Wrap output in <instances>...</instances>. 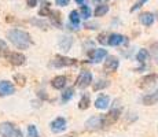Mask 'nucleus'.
Instances as JSON below:
<instances>
[{
  "label": "nucleus",
  "mask_w": 158,
  "mask_h": 137,
  "mask_svg": "<svg viewBox=\"0 0 158 137\" xmlns=\"http://www.w3.org/2000/svg\"><path fill=\"white\" fill-rule=\"evenodd\" d=\"M7 38L10 40L18 50H26L32 45V38L30 34L21 29H11L7 32Z\"/></svg>",
  "instance_id": "1"
},
{
  "label": "nucleus",
  "mask_w": 158,
  "mask_h": 137,
  "mask_svg": "<svg viewBox=\"0 0 158 137\" xmlns=\"http://www.w3.org/2000/svg\"><path fill=\"white\" fill-rule=\"evenodd\" d=\"M0 135L3 137H23L22 132L14 126L11 122L0 123Z\"/></svg>",
  "instance_id": "2"
},
{
  "label": "nucleus",
  "mask_w": 158,
  "mask_h": 137,
  "mask_svg": "<svg viewBox=\"0 0 158 137\" xmlns=\"http://www.w3.org/2000/svg\"><path fill=\"white\" fill-rule=\"evenodd\" d=\"M76 63H77L76 59L58 55V56H55V59L50 63V66H52V67H69V66H74Z\"/></svg>",
  "instance_id": "3"
},
{
  "label": "nucleus",
  "mask_w": 158,
  "mask_h": 137,
  "mask_svg": "<svg viewBox=\"0 0 158 137\" xmlns=\"http://www.w3.org/2000/svg\"><path fill=\"white\" fill-rule=\"evenodd\" d=\"M4 56H6V59L14 66H22L23 63L26 62V56L21 52H8L7 51V52L4 54Z\"/></svg>",
  "instance_id": "4"
},
{
  "label": "nucleus",
  "mask_w": 158,
  "mask_h": 137,
  "mask_svg": "<svg viewBox=\"0 0 158 137\" xmlns=\"http://www.w3.org/2000/svg\"><path fill=\"white\" fill-rule=\"evenodd\" d=\"M120 114H121V108H117V107L111 108L105 117H102L103 126H110V125H113L114 122H117V119L120 118Z\"/></svg>",
  "instance_id": "5"
},
{
  "label": "nucleus",
  "mask_w": 158,
  "mask_h": 137,
  "mask_svg": "<svg viewBox=\"0 0 158 137\" xmlns=\"http://www.w3.org/2000/svg\"><path fill=\"white\" fill-rule=\"evenodd\" d=\"M92 84V74H91L89 71H81L80 75L77 77V81H76V85H77L78 88H81V89H84V88H88L89 85Z\"/></svg>",
  "instance_id": "6"
},
{
  "label": "nucleus",
  "mask_w": 158,
  "mask_h": 137,
  "mask_svg": "<svg viewBox=\"0 0 158 137\" xmlns=\"http://www.w3.org/2000/svg\"><path fill=\"white\" fill-rule=\"evenodd\" d=\"M50 127L54 133H60V132H65L66 130V119L62 117H58L52 122L50 123Z\"/></svg>",
  "instance_id": "7"
},
{
  "label": "nucleus",
  "mask_w": 158,
  "mask_h": 137,
  "mask_svg": "<svg viewBox=\"0 0 158 137\" xmlns=\"http://www.w3.org/2000/svg\"><path fill=\"white\" fill-rule=\"evenodd\" d=\"M85 126L88 130H98L103 127V118L102 117H91L85 122Z\"/></svg>",
  "instance_id": "8"
},
{
  "label": "nucleus",
  "mask_w": 158,
  "mask_h": 137,
  "mask_svg": "<svg viewBox=\"0 0 158 137\" xmlns=\"http://www.w3.org/2000/svg\"><path fill=\"white\" fill-rule=\"evenodd\" d=\"M14 92L15 88L10 81H0V96H10Z\"/></svg>",
  "instance_id": "9"
},
{
  "label": "nucleus",
  "mask_w": 158,
  "mask_h": 137,
  "mask_svg": "<svg viewBox=\"0 0 158 137\" xmlns=\"http://www.w3.org/2000/svg\"><path fill=\"white\" fill-rule=\"evenodd\" d=\"M127 38L124 37L123 34H118V33H113V34L109 36L107 38V44L111 45V47H117V45H121L123 42H125Z\"/></svg>",
  "instance_id": "10"
},
{
  "label": "nucleus",
  "mask_w": 158,
  "mask_h": 137,
  "mask_svg": "<svg viewBox=\"0 0 158 137\" xmlns=\"http://www.w3.org/2000/svg\"><path fill=\"white\" fill-rule=\"evenodd\" d=\"M89 55H91V59H92V62L99 63V62H102V60L105 59L106 56H107V51L103 50V48H98V50H94Z\"/></svg>",
  "instance_id": "11"
},
{
  "label": "nucleus",
  "mask_w": 158,
  "mask_h": 137,
  "mask_svg": "<svg viewBox=\"0 0 158 137\" xmlns=\"http://www.w3.org/2000/svg\"><path fill=\"white\" fill-rule=\"evenodd\" d=\"M118 66H120V60L115 56H109L105 62V70H107V71H115Z\"/></svg>",
  "instance_id": "12"
},
{
  "label": "nucleus",
  "mask_w": 158,
  "mask_h": 137,
  "mask_svg": "<svg viewBox=\"0 0 158 137\" xmlns=\"http://www.w3.org/2000/svg\"><path fill=\"white\" fill-rule=\"evenodd\" d=\"M110 104V97L107 95H101L95 100V107L98 110H106Z\"/></svg>",
  "instance_id": "13"
},
{
  "label": "nucleus",
  "mask_w": 158,
  "mask_h": 137,
  "mask_svg": "<svg viewBox=\"0 0 158 137\" xmlns=\"http://www.w3.org/2000/svg\"><path fill=\"white\" fill-rule=\"evenodd\" d=\"M157 80H158V74L146 75V77H143L140 80V82H139V87L140 88H147V87H150V85H153Z\"/></svg>",
  "instance_id": "14"
},
{
  "label": "nucleus",
  "mask_w": 158,
  "mask_h": 137,
  "mask_svg": "<svg viewBox=\"0 0 158 137\" xmlns=\"http://www.w3.org/2000/svg\"><path fill=\"white\" fill-rule=\"evenodd\" d=\"M66 81L68 80H66L65 75H56L55 78H52L51 85H52V88H55V89H62V88H65Z\"/></svg>",
  "instance_id": "15"
},
{
  "label": "nucleus",
  "mask_w": 158,
  "mask_h": 137,
  "mask_svg": "<svg viewBox=\"0 0 158 137\" xmlns=\"http://www.w3.org/2000/svg\"><path fill=\"white\" fill-rule=\"evenodd\" d=\"M158 102V89L154 91L153 93H148L143 97V104L144 106H153Z\"/></svg>",
  "instance_id": "16"
},
{
  "label": "nucleus",
  "mask_w": 158,
  "mask_h": 137,
  "mask_svg": "<svg viewBox=\"0 0 158 137\" xmlns=\"http://www.w3.org/2000/svg\"><path fill=\"white\" fill-rule=\"evenodd\" d=\"M139 19H140V22L143 23L144 26H151L154 23L156 17H154V14H151V13H143V14H140Z\"/></svg>",
  "instance_id": "17"
},
{
  "label": "nucleus",
  "mask_w": 158,
  "mask_h": 137,
  "mask_svg": "<svg viewBox=\"0 0 158 137\" xmlns=\"http://www.w3.org/2000/svg\"><path fill=\"white\" fill-rule=\"evenodd\" d=\"M72 44H73V38L68 37V36H63V37L59 38V47L62 48V51H65V52L70 50Z\"/></svg>",
  "instance_id": "18"
},
{
  "label": "nucleus",
  "mask_w": 158,
  "mask_h": 137,
  "mask_svg": "<svg viewBox=\"0 0 158 137\" xmlns=\"http://www.w3.org/2000/svg\"><path fill=\"white\" fill-rule=\"evenodd\" d=\"M69 21H70V25L74 27L76 30L78 29V25H80V15H78L77 11H72L70 14H69ZM72 27V29H73Z\"/></svg>",
  "instance_id": "19"
},
{
  "label": "nucleus",
  "mask_w": 158,
  "mask_h": 137,
  "mask_svg": "<svg viewBox=\"0 0 158 137\" xmlns=\"http://www.w3.org/2000/svg\"><path fill=\"white\" fill-rule=\"evenodd\" d=\"M73 96H74V89H73V88H66V89L63 91L62 96H60V102H62V103H68Z\"/></svg>",
  "instance_id": "20"
},
{
  "label": "nucleus",
  "mask_w": 158,
  "mask_h": 137,
  "mask_svg": "<svg viewBox=\"0 0 158 137\" xmlns=\"http://www.w3.org/2000/svg\"><path fill=\"white\" fill-rule=\"evenodd\" d=\"M109 13V6L107 4H99L98 7L95 8V17H102V15H106Z\"/></svg>",
  "instance_id": "21"
},
{
  "label": "nucleus",
  "mask_w": 158,
  "mask_h": 137,
  "mask_svg": "<svg viewBox=\"0 0 158 137\" xmlns=\"http://www.w3.org/2000/svg\"><path fill=\"white\" fill-rule=\"evenodd\" d=\"M50 17H51V23L55 25L58 27H62V23H60V18H59V13L56 11H51L50 13Z\"/></svg>",
  "instance_id": "22"
},
{
  "label": "nucleus",
  "mask_w": 158,
  "mask_h": 137,
  "mask_svg": "<svg viewBox=\"0 0 158 137\" xmlns=\"http://www.w3.org/2000/svg\"><path fill=\"white\" fill-rule=\"evenodd\" d=\"M150 56V54H148V51L147 50H139V52L136 54V60L138 62H146L147 60V58Z\"/></svg>",
  "instance_id": "23"
},
{
  "label": "nucleus",
  "mask_w": 158,
  "mask_h": 137,
  "mask_svg": "<svg viewBox=\"0 0 158 137\" xmlns=\"http://www.w3.org/2000/svg\"><path fill=\"white\" fill-rule=\"evenodd\" d=\"M88 107H89V96L84 95L83 97H81L80 103H78V108L80 110H87Z\"/></svg>",
  "instance_id": "24"
},
{
  "label": "nucleus",
  "mask_w": 158,
  "mask_h": 137,
  "mask_svg": "<svg viewBox=\"0 0 158 137\" xmlns=\"http://www.w3.org/2000/svg\"><path fill=\"white\" fill-rule=\"evenodd\" d=\"M91 17V8L88 7L87 4L81 6V17L80 18H84V19H88Z\"/></svg>",
  "instance_id": "25"
},
{
  "label": "nucleus",
  "mask_w": 158,
  "mask_h": 137,
  "mask_svg": "<svg viewBox=\"0 0 158 137\" xmlns=\"http://www.w3.org/2000/svg\"><path fill=\"white\" fill-rule=\"evenodd\" d=\"M148 54H151V56H153V59L156 60V63H158V42H156V44L151 45L150 52H148Z\"/></svg>",
  "instance_id": "26"
},
{
  "label": "nucleus",
  "mask_w": 158,
  "mask_h": 137,
  "mask_svg": "<svg viewBox=\"0 0 158 137\" xmlns=\"http://www.w3.org/2000/svg\"><path fill=\"white\" fill-rule=\"evenodd\" d=\"M28 137H40L37 132V127L35 125H29L28 126Z\"/></svg>",
  "instance_id": "27"
},
{
  "label": "nucleus",
  "mask_w": 158,
  "mask_h": 137,
  "mask_svg": "<svg viewBox=\"0 0 158 137\" xmlns=\"http://www.w3.org/2000/svg\"><path fill=\"white\" fill-rule=\"evenodd\" d=\"M109 87V81H105V80H101L98 82H95L94 85V91H99V89H103V88Z\"/></svg>",
  "instance_id": "28"
},
{
  "label": "nucleus",
  "mask_w": 158,
  "mask_h": 137,
  "mask_svg": "<svg viewBox=\"0 0 158 137\" xmlns=\"http://www.w3.org/2000/svg\"><path fill=\"white\" fill-rule=\"evenodd\" d=\"M30 22H32L33 25H36V26L41 27V29H47V26H48V23L45 22V21H41V19H32Z\"/></svg>",
  "instance_id": "29"
},
{
  "label": "nucleus",
  "mask_w": 158,
  "mask_h": 137,
  "mask_svg": "<svg viewBox=\"0 0 158 137\" xmlns=\"http://www.w3.org/2000/svg\"><path fill=\"white\" fill-rule=\"evenodd\" d=\"M14 80L17 81L18 84L21 85V87H23V85H25V82H26V78L23 77V75H21V74H17V75H15V77H14Z\"/></svg>",
  "instance_id": "30"
},
{
  "label": "nucleus",
  "mask_w": 158,
  "mask_h": 137,
  "mask_svg": "<svg viewBox=\"0 0 158 137\" xmlns=\"http://www.w3.org/2000/svg\"><path fill=\"white\" fill-rule=\"evenodd\" d=\"M7 44H6V41H3V40H0V56H3L6 52H7Z\"/></svg>",
  "instance_id": "31"
},
{
  "label": "nucleus",
  "mask_w": 158,
  "mask_h": 137,
  "mask_svg": "<svg viewBox=\"0 0 158 137\" xmlns=\"http://www.w3.org/2000/svg\"><path fill=\"white\" fill-rule=\"evenodd\" d=\"M50 13H51V10L48 8V4H45L44 7L39 11V14H40V15H50Z\"/></svg>",
  "instance_id": "32"
},
{
  "label": "nucleus",
  "mask_w": 158,
  "mask_h": 137,
  "mask_svg": "<svg viewBox=\"0 0 158 137\" xmlns=\"http://www.w3.org/2000/svg\"><path fill=\"white\" fill-rule=\"evenodd\" d=\"M56 6H59V7H65V6L69 4V0H55Z\"/></svg>",
  "instance_id": "33"
},
{
  "label": "nucleus",
  "mask_w": 158,
  "mask_h": 137,
  "mask_svg": "<svg viewBox=\"0 0 158 137\" xmlns=\"http://www.w3.org/2000/svg\"><path fill=\"white\" fill-rule=\"evenodd\" d=\"M26 3H28L29 7H36L39 3V0H26Z\"/></svg>",
  "instance_id": "34"
},
{
  "label": "nucleus",
  "mask_w": 158,
  "mask_h": 137,
  "mask_svg": "<svg viewBox=\"0 0 158 137\" xmlns=\"http://www.w3.org/2000/svg\"><path fill=\"white\" fill-rule=\"evenodd\" d=\"M99 42H101V44H105V42H106V40H105V34H101V36H99Z\"/></svg>",
  "instance_id": "35"
},
{
  "label": "nucleus",
  "mask_w": 158,
  "mask_h": 137,
  "mask_svg": "<svg viewBox=\"0 0 158 137\" xmlns=\"http://www.w3.org/2000/svg\"><path fill=\"white\" fill-rule=\"evenodd\" d=\"M76 3H78V4H81V6H84L87 3V0H74Z\"/></svg>",
  "instance_id": "36"
},
{
  "label": "nucleus",
  "mask_w": 158,
  "mask_h": 137,
  "mask_svg": "<svg viewBox=\"0 0 158 137\" xmlns=\"http://www.w3.org/2000/svg\"><path fill=\"white\" fill-rule=\"evenodd\" d=\"M88 29H96V25H94V23H89V25H85Z\"/></svg>",
  "instance_id": "37"
},
{
  "label": "nucleus",
  "mask_w": 158,
  "mask_h": 137,
  "mask_svg": "<svg viewBox=\"0 0 158 137\" xmlns=\"http://www.w3.org/2000/svg\"><path fill=\"white\" fill-rule=\"evenodd\" d=\"M147 0H139V4H143V3H146Z\"/></svg>",
  "instance_id": "38"
},
{
  "label": "nucleus",
  "mask_w": 158,
  "mask_h": 137,
  "mask_svg": "<svg viewBox=\"0 0 158 137\" xmlns=\"http://www.w3.org/2000/svg\"><path fill=\"white\" fill-rule=\"evenodd\" d=\"M94 2H106V0H94Z\"/></svg>",
  "instance_id": "39"
},
{
  "label": "nucleus",
  "mask_w": 158,
  "mask_h": 137,
  "mask_svg": "<svg viewBox=\"0 0 158 137\" xmlns=\"http://www.w3.org/2000/svg\"><path fill=\"white\" fill-rule=\"evenodd\" d=\"M157 17H158V14H157Z\"/></svg>",
  "instance_id": "40"
}]
</instances>
